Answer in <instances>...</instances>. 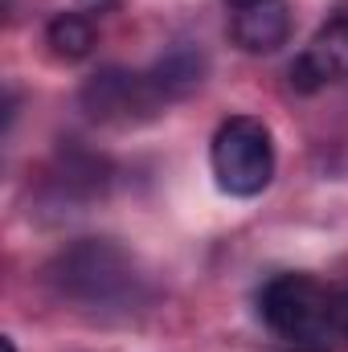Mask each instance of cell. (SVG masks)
Returning <instances> with one entry per match:
<instances>
[{
  "label": "cell",
  "instance_id": "cell-3",
  "mask_svg": "<svg viewBox=\"0 0 348 352\" xmlns=\"http://www.w3.org/2000/svg\"><path fill=\"white\" fill-rule=\"evenodd\" d=\"M54 283L62 287V295L87 307H123L127 299H135L131 258L119 246L98 242V238L70 246L54 266Z\"/></svg>",
  "mask_w": 348,
  "mask_h": 352
},
{
  "label": "cell",
  "instance_id": "cell-9",
  "mask_svg": "<svg viewBox=\"0 0 348 352\" xmlns=\"http://www.w3.org/2000/svg\"><path fill=\"white\" fill-rule=\"evenodd\" d=\"M336 332H340V340H348V287L336 295Z\"/></svg>",
  "mask_w": 348,
  "mask_h": 352
},
{
  "label": "cell",
  "instance_id": "cell-10",
  "mask_svg": "<svg viewBox=\"0 0 348 352\" xmlns=\"http://www.w3.org/2000/svg\"><path fill=\"white\" fill-rule=\"evenodd\" d=\"M0 349H4V352H17V344H12V340L4 336V340H0Z\"/></svg>",
  "mask_w": 348,
  "mask_h": 352
},
{
  "label": "cell",
  "instance_id": "cell-4",
  "mask_svg": "<svg viewBox=\"0 0 348 352\" xmlns=\"http://www.w3.org/2000/svg\"><path fill=\"white\" fill-rule=\"evenodd\" d=\"M291 87L299 94L328 87L348 78V12H336L332 21H324L312 37V45L291 62Z\"/></svg>",
  "mask_w": 348,
  "mask_h": 352
},
{
  "label": "cell",
  "instance_id": "cell-8",
  "mask_svg": "<svg viewBox=\"0 0 348 352\" xmlns=\"http://www.w3.org/2000/svg\"><path fill=\"white\" fill-rule=\"evenodd\" d=\"M201 74H205V62H201V54H193V50H173L160 66H156V74H152V87L156 94H164V98H176V94H188V90L201 82Z\"/></svg>",
  "mask_w": 348,
  "mask_h": 352
},
{
  "label": "cell",
  "instance_id": "cell-6",
  "mask_svg": "<svg viewBox=\"0 0 348 352\" xmlns=\"http://www.w3.org/2000/svg\"><path fill=\"white\" fill-rule=\"evenodd\" d=\"M160 94L152 87V78H131L119 70L94 74L83 90V102L90 107V115L98 119H115V115H131V111H148Z\"/></svg>",
  "mask_w": 348,
  "mask_h": 352
},
{
  "label": "cell",
  "instance_id": "cell-5",
  "mask_svg": "<svg viewBox=\"0 0 348 352\" xmlns=\"http://www.w3.org/2000/svg\"><path fill=\"white\" fill-rule=\"evenodd\" d=\"M230 37L246 54H274L291 37V4L287 0H250L230 16Z\"/></svg>",
  "mask_w": 348,
  "mask_h": 352
},
{
  "label": "cell",
  "instance_id": "cell-7",
  "mask_svg": "<svg viewBox=\"0 0 348 352\" xmlns=\"http://www.w3.org/2000/svg\"><path fill=\"white\" fill-rule=\"evenodd\" d=\"M45 45L54 50V58L62 62H83L94 50V25L83 12H58L45 29Z\"/></svg>",
  "mask_w": 348,
  "mask_h": 352
},
{
  "label": "cell",
  "instance_id": "cell-11",
  "mask_svg": "<svg viewBox=\"0 0 348 352\" xmlns=\"http://www.w3.org/2000/svg\"><path fill=\"white\" fill-rule=\"evenodd\" d=\"M226 4H230V8H238V4H250V0H226Z\"/></svg>",
  "mask_w": 348,
  "mask_h": 352
},
{
  "label": "cell",
  "instance_id": "cell-2",
  "mask_svg": "<svg viewBox=\"0 0 348 352\" xmlns=\"http://www.w3.org/2000/svg\"><path fill=\"white\" fill-rule=\"evenodd\" d=\"M209 168L221 192L259 197L274 180V140L270 127L254 115H230L209 144Z\"/></svg>",
  "mask_w": 348,
  "mask_h": 352
},
{
  "label": "cell",
  "instance_id": "cell-1",
  "mask_svg": "<svg viewBox=\"0 0 348 352\" xmlns=\"http://www.w3.org/2000/svg\"><path fill=\"white\" fill-rule=\"evenodd\" d=\"M262 324L291 352H332L336 295L312 274H274L259 291Z\"/></svg>",
  "mask_w": 348,
  "mask_h": 352
}]
</instances>
